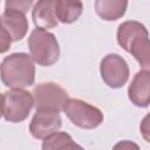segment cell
Instances as JSON below:
<instances>
[{"label": "cell", "instance_id": "obj_15", "mask_svg": "<svg viewBox=\"0 0 150 150\" xmlns=\"http://www.w3.org/2000/svg\"><path fill=\"white\" fill-rule=\"evenodd\" d=\"M33 0H6L5 11H14L20 13H27L30 9Z\"/></svg>", "mask_w": 150, "mask_h": 150}, {"label": "cell", "instance_id": "obj_7", "mask_svg": "<svg viewBox=\"0 0 150 150\" xmlns=\"http://www.w3.org/2000/svg\"><path fill=\"white\" fill-rule=\"evenodd\" d=\"M100 71L103 81L110 88H121L129 79L128 63L118 54L105 55L101 61Z\"/></svg>", "mask_w": 150, "mask_h": 150}, {"label": "cell", "instance_id": "obj_16", "mask_svg": "<svg viewBox=\"0 0 150 150\" xmlns=\"http://www.w3.org/2000/svg\"><path fill=\"white\" fill-rule=\"evenodd\" d=\"M11 43H12V39H11L9 34L0 25V54L7 52L11 47Z\"/></svg>", "mask_w": 150, "mask_h": 150}, {"label": "cell", "instance_id": "obj_2", "mask_svg": "<svg viewBox=\"0 0 150 150\" xmlns=\"http://www.w3.org/2000/svg\"><path fill=\"white\" fill-rule=\"evenodd\" d=\"M0 76L2 83L12 89L29 87L35 80L34 61L26 53L11 54L1 62Z\"/></svg>", "mask_w": 150, "mask_h": 150}, {"label": "cell", "instance_id": "obj_4", "mask_svg": "<svg viewBox=\"0 0 150 150\" xmlns=\"http://www.w3.org/2000/svg\"><path fill=\"white\" fill-rule=\"evenodd\" d=\"M33 105L32 94L21 88L7 90L2 95V116L8 122L19 123L25 121Z\"/></svg>", "mask_w": 150, "mask_h": 150}, {"label": "cell", "instance_id": "obj_9", "mask_svg": "<svg viewBox=\"0 0 150 150\" xmlns=\"http://www.w3.org/2000/svg\"><path fill=\"white\" fill-rule=\"evenodd\" d=\"M150 73L149 69L139 70L132 79L129 88L128 95L129 100L137 107L145 108L150 103Z\"/></svg>", "mask_w": 150, "mask_h": 150}, {"label": "cell", "instance_id": "obj_11", "mask_svg": "<svg viewBox=\"0 0 150 150\" xmlns=\"http://www.w3.org/2000/svg\"><path fill=\"white\" fill-rule=\"evenodd\" d=\"M0 25L9 34L12 41H19L25 38L28 30V21L23 13L5 11L0 16Z\"/></svg>", "mask_w": 150, "mask_h": 150}, {"label": "cell", "instance_id": "obj_13", "mask_svg": "<svg viewBox=\"0 0 150 150\" xmlns=\"http://www.w3.org/2000/svg\"><path fill=\"white\" fill-rule=\"evenodd\" d=\"M56 16L62 23L75 22L83 11L81 0H56Z\"/></svg>", "mask_w": 150, "mask_h": 150}, {"label": "cell", "instance_id": "obj_1", "mask_svg": "<svg viewBox=\"0 0 150 150\" xmlns=\"http://www.w3.org/2000/svg\"><path fill=\"white\" fill-rule=\"evenodd\" d=\"M117 42L144 69H149V34L144 25L138 21H125L121 23L117 29Z\"/></svg>", "mask_w": 150, "mask_h": 150}, {"label": "cell", "instance_id": "obj_10", "mask_svg": "<svg viewBox=\"0 0 150 150\" xmlns=\"http://www.w3.org/2000/svg\"><path fill=\"white\" fill-rule=\"evenodd\" d=\"M56 0H38L33 12V21L38 28L49 29L57 26L56 16Z\"/></svg>", "mask_w": 150, "mask_h": 150}, {"label": "cell", "instance_id": "obj_3", "mask_svg": "<svg viewBox=\"0 0 150 150\" xmlns=\"http://www.w3.org/2000/svg\"><path fill=\"white\" fill-rule=\"evenodd\" d=\"M30 57L40 66L49 67L54 64L60 56L59 42L53 33L47 29L36 28L28 38Z\"/></svg>", "mask_w": 150, "mask_h": 150}, {"label": "cell", "instance_id": "obj_6", "mask_svg": "<svg viewBox=\"0 0 150 150\" xmlns=\"http://www.w3.org/2000/svg\"><path fill=\"white\" fill-rule=\"evenodd\" d=\"M34 105L36 109L39 108H48L54 110H63L66 103L69 100L67 91L56 83L47 82L38 84L33 93Z\"/></svg>", "mask_w": 150, "mask_h": 150}, {"label": "cell", "instance_id": "obj_12", "mask_svg": "<svg viewBox=\"0 0 150 150\" xmlns=\"http://www.w3.org/2000/svg\"><path fill=\"white\" fill-rule=\"evenodd\" d=\"M128 0H96L95 11L105 21H114L122 18L127 11Z\"/></svg>", "mask_w": 150, "mask_h": 150}, {"label": "cell", "instance_id": "obj_5", "mask_svg": "<svg viewBox=\"0 0 150 150\" xmlns=\"http://www.w3.org/2000/svg\"><path fill=\"white\" fill-rule=\"evenodd\" d=\"M63 111L73 124L82 129H94L103 122V114L98 108L79 98H69Z\"/></svg>", "mask_w": 150, "mask_h": 150}, {"label": "cell", "instance_id": "obj_14", "mask_svg": "<svg viewBox=\"0 0 150 150\" xmlns=\"http://www.w3.org/2000/svg\"><path fill=\"white\" fill-rule=\"evenodd\" d=\"M81 149V145L76 144L73 138L66 132H53L43 138V150H64V149Z\"/></svg>", "mask_w": 150, "mask_h": 150}, {"label": "cell", "instance_id": "obj_17", "mask_svg": "<svg viewBox=\"0 0 150 150\" xmlns=\"http://www.w3.org/2000/svg\"><path fill=\"white\" fill-rule=\"evenodd\" d=\"M2 116V95L0 94V118Z\"/></svg>", "mask_w": 150, "mask_h": 150}, {"label": "cell", "instance_id": "obj_8", "mask_svg": "<svg viewBox=\"0 0 150 150\" xmlns=\"http://www.w3.org/2000/svg\"><path fill=\"white\" fill-rule=\"evenodd\" d=\"M61 127V116L57 110L48 108L36 109L29 124V131L36 139H43L48 135L57 131Z\"/></svg>", "mask_w": 150, "mask_h": 150}]
</instances>
